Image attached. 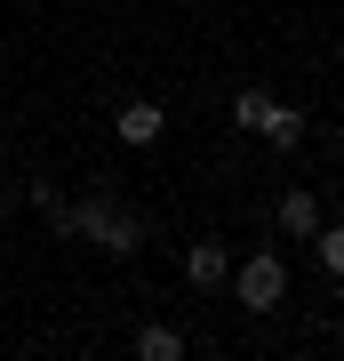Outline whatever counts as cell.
Wrapping results in <instances>:
<instances>
[{
	"mask_svg": "<svg viewBox=\"0 0 344 361\" xmlns=\"http://www.w3.org/2000/svg\"><path fill=\"white\" fill-rule=\"evenodd\" d=\"M49 225L64 233V241H96V249H113V257H136V241H144V225L128 217L113 193H89V201H72V209H49Z\"/></svg>",
	"mask_w": 344,
	"mask_h": 361,
	"instance_id": "cell-1",
	"label": "cell"
},
{
	"mask_svg": "<svg viewBox=\"0 0 344 361\" xmlns=\"http://www.w3.org/2000/svg\"><path fill=\"white\" fill-rule=\"evenodd\" d=\"M232 297H241L248 313H272L288 297V273H281V257H248L241 273H232Z\"/></svg>",
	"mask_w": 344,
	"mask_h": 361,
	"instance_id": "cell-2",
	"label": "cell"
},
{
	"mask_svg": "<svg viewBox=\"0 0 344 361\" xmlns=\"http://www.w3.org/2000/svg\"><path fill=\"white\" fill-rule=\"evenodd\" d=\"M184 281H192V289H224V281H232L224 241H192V249H184Z\"/></svg>",
	"mask_w": 344,
	"mask_h": 361,
	"instance_id": "cell-3",
	"label": "cell"
},
{
	"mask_svg": "<svg viewBox=\"0 0 344 361\" xmlns=\"http://www.w3.org/2000/svg\"><path fill=\"white\" fill-rule=\"evenodd\" d=\"M281 233L312 241V233H320V201H312V193H281Z\"/></svg>",
	"mask_w": 344,
	"mask_h": 361,
	"instance_id": "cell-6",
	"label": "cell"
},
{
	"mask_svg": "<svg viewBox=\"0 0 344 361\" xmlns=\"http://www.w3.org/2000/svg\"><path fill=\"white\" fill-rule=\"evenodd\" d=\"M113 129H120V145H160V129H168V113H160V104H120V113H113Z\"/></svg>",
	"mask_w": 344,
	"mask_h": 361,
	"instance_id": "cell-4",
	"label": "cell"
},
{
	"mask_svg": "<svg viewBox=\"0 0 344 361\" xmlns=\"http://www.w3.org/2000/svg\"><path fill=\"white\" fill-rule=\"evenodd\" d=\"M272 104H281L272 89H241V97H232V121H241V129H265V113H272Z\"/></svg>",
	"mask_w": 344,
	"mask_h": 361,
	"instance_id": "cell-7",
	"label": "cell"
},
{
	"mask_svg": "<svg viewBox=\"0 0 344 361\" xmlns=\"http://www.w3.org/2000/svg\"><path fill=\"white\" fill-rule=\"evenodd\" d=\"M136 353H144V361H184V337H177V329H144Z\"/></svg>",
	"mask_w": 344,
	"mask_h": 361,
	"instance_id": "cell-8",
	"label": "cell"
},
{
	"mask_svg": "<svg viewBox=\"0 0 344 361\" xmlns=\"http://www.w3.org/2000/svg\"><path fill=\"white\" fill-rule=\"evenodd\" d=\"M256 137H265L272 153H296V145H305V113H288V104H272V113H265V129H256Z\"/></svg>",
	"mask_w": 344,
	"mask_h": 361,
	"instance_id": "cell-5",
	"label": "cell"
},
{
	"mask_svg": "<svg viewBox=\"0 0 344 361\" xmlns=\"http://www.w3.org/2000/svg\"><path fill=\"white\" fill-rule=\"evenodd\" d=\"M312 241H320V265H329L336 281H344V225H329V233H312Z\"/></svg>",
	"mask_w": 344,
	"mask_h": 361,
	"instance_id": "cell-9",
	"label": "cell"
}]
</instances>
